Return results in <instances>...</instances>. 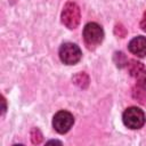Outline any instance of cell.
Masks as SVG:
<instances>
[{"label":"cell","instance_id":"3","mask_svg":"<svg viewBox=\"0 0 146 146\" xmlns=\"http://www.w3.org/2000/svg\"><path fill=\"white\" fill-rule=\"evenodd\" d=\"M122 121L127 128L135 130V129H139L144 125V123L146 121V116H145V113L143 112V110H140L136 106H131V107H128L123 112Z\"/></svg>","mask_w":146,"mask_h":146},{"label":"cell","instance_id":"6","mask_svg":"<svg viewBox=\"0 0 146 146\" xmlns=\"http://www.w3.org/2000/svg\"><path fill=\"white\" fill-rule=\"evenodd\" d=\"M131 54L136 55L137 57H145L146 56V38L145 36H136L133 38L128 46Z\"/></svg>","mask_w":146,"mask_h":146},{"label":"cell","instance_id":"9","mask_svg":"<svg viewBox=\"0 0 146 146\" xmlns=\"http://www.w3.org/2000/svg\"><path fill=\"white\" fill-rule=\"evenodd\" d=\"M132 97L140 104H146V90L141 89L140 87L135 86L132 88Z\"/></svg>","mask_w":146,"mask_h":146},{"label":"cell","instance_id":"13","mask_svg":"<svg viewBox=\"0 0 146 146\" xmlns=\"http://www.w3.org/2000/svg\"><path fill=\"white\" fill-rule=\"evenodd\" d=\"M114 33H115V35H117L120 38H123L127 34V30L122 24H116L115 27H114Z\"/></svg>","mask_w":146,"mask_h":146},{"label":"cell","instance_id":"7","mask_svg":"<svg viewBox=\"0 0 146 146\" xmlns=\"http://www.w3.org/2000/svg\"><path fill=\"white\" fill-rule=\"evenodd\" d=\"M127 68H128V72L131 76L133 78H137L139 74H141L144 71H145V67L144 65L138 62V60H135V59H131L128 64H127Z\"/></svg>","mask_w":146,"mask_h":146},{"label":"cell","instance_id":"10","mask_svg":"<svg viewBox=\"0 0 146 146\" xmlns=\"http://www.w3.org/2000/svg\"><path fill=\"white\" fill-rule=\"evenodd\" d=\"M113 60L115 63V65L120 68L127 66L128 64V59H127V56L122 52V51H116L114 52V56H113Z\"/></svg>","mask_w":146,"mask_h":146},{"label":"cell","instance_id":"4","mask_svg":"<svg viewBox=\"0 0 146 146\" xmlns=\"http://www.w3.org/2000/svg\"><path fill=\"white\" fill-rule=\"evenodd\" d=\"M58 54H59L60 60L66 65L76 64L82 57V52H81V49L79 48V46H76L75 43H72V42L63 43L59 48Z\"/></svg>","mask_w":146,"mask_h":146},{"label":"cell","instance_id":"5","mask_svg":"<svg viewBox=\"0 0 146 146\" xmlns=\"http://www.w3.org/2000/svg\"><path fill=\"white\" fill-rule=\"evenodd\" d=\"M74 123V116L67 111H59L54 115L52 127L58 133H66Z\"/></svg>","mask_w":146,"mask_h":146},{"label":"cell","instance_id":"15","mask_svg":"<svg viewBox=\"0 0 146 146\" xmlns=\"http://www.w3.org/2000/svg\"><path fill=\"white\" fill-rule=\"evenodd\" d=\"M1 102H2V114H3L6 112V108H7V106H6V99H5L3 96L1 97Z\"/></svg>","mask_w":146,"mask_h":146},{"label":"cell","instance_id":"1","mask_svg":"<svg viewBox=\"0 0 146 146\" xmlns=\"http://www.w3.org/2000/svg\"><path fill=\"white\" fill-rule=\"evenodd\" d=\"M104 39V31L97 23H88L83 29V40L88 49H95Z\"/></svg>","mask_w":146,"mask_h":146},{"label":"cell","instance_id":"8","mask_svg":"<svg viewBox=\"0 0 146 146\" xmlns=\"http://www.w3.org/2000/svg\"><path fill=\"white\" fill-rule=\"evenodd\" d=\"M73 82H74L78 87L84 89V88H87L88 84H89V78H88V75H87L86 73L80 72V73H78V74H75V75L73 76Z\"/></svg>","mask_w":146,"mask_h":146},{"label":"cell","instance_id":"12","mask_svg":"<svg viewBox=\"0 0 146 146\" xmlns=\"http://www.w3.org/2000/svg\"><path fill=\"white\" fill-rule=\"evenodd\" d=\"M136 79H137V84L136 86H138L141 89L146 90V71H144L141 74H139Z\"/></svg>","mask_w":146,"mask_h":146},{"label":"cell","instance_id":"14","mask_svg":"<svg viewBox=\"0 0 146 146\" xmlns=\"http://www.w3.org/2000/svg\"><path fill=\"white\" fill-rule=\"evenodd\" d=\"M140 27H141V30H143V31H145V32H146V11L144 13L143 18H141V21H140Z\"/></svg>","mask_w":146,"mask_h":146},{"label":"cell","instance_id":"11","mask_svg":"<svg viewBox=\"0 0 146 146\" xmlns=\"http://www.w3.org/2000/svg\"><path fill=\"white\" fill-rule=\"evenodd\" d=\"M42 133H41V131L38 129V128H33L32 130H31V140H32V143L34 144V145H38V144H40L41 141H42Z\"/></svg>","mask_w":146,"mask_h":146},{"label":"cell","instance_id":"2","mask_svg":"<svg viewBox=\"0 0 146 146\" xmlns=\"http://www.w3.org/2000/svg\"><path fill=\"white\" fill-rule=\"evenodd\" d=\"M62 23L67 27V29H75L78 27L79 23H80V8L79 6L73 2V1H68L65 3V6L63 7L62 10Z\"/></svg>","mask_w":146,"mask_h":146}]
</instances>
